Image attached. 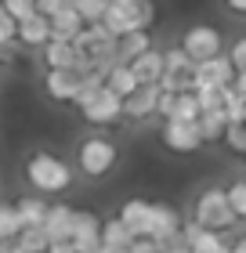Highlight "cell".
<instances>
[{
    "instance_id": "1",
    "label": "cell",
    "mask_w": 246,
    "mask_h": 253,
    "mask_svg": "<svg viewBox=\"0 0 246 253\" xmlns=\"http://www.w3.org/2000/svg\"><path fill=\"white\" fill-rule=\"evenodd\" d=\"M192 221H196L199 228H206V232H228L239 217L232 213L228 192L214 185V188L199 192V199H196V206H192Z\"/></svg>"
},
{
    "instance_id": "2",
    "label": "cell",
    "mask_w": 246,
    "mask_h": 253,
    "mask_svg": "<svg viewBox=\"0 0 246 253\" xmlns=\"http://www.w3.org/2000/svg\"><path fill=\"white\" fill-rule=\"evenodd\" d=\"M26 177H29V185L37 192H65L69 185H73V170H69V163H62V159L51 156V152L29 156Z\"/></svg>"
},
{
    "instance_id": "3",
    "label": "cell",
    "mask_w": 246,
    "mask_h": 253,
    "mask_svg": "<svg viewBox=\"0 0 246 253\" xmlns=\"http://www.w3.org/2000/svg\"><path fill=\"white\" fill-rule=\"evenodd\" d=\"M152 22H156V4L152 0H134V4H109L101 26L112 37H127L134 29H152Z\"/></svg>"
},
{
    "instance_id": "4",
    "label": "cell",
    "mask_w": 246,
    "mask_h": 253,
    "mask_svg": "<svg viewBox=\"0 0 246 253\" xmlns=\"http://www.w3.org/2000/svg\"><path fill=\"white\" fill-rule=\"evenodd\" d=\"M178 47L189 54L192 62H206V58H217V54H225V37H221L217 26H210V22H196L181 33Z\"/></svg>"
},
{
    "instance_id": "5",
    "label": "cell",
    "mask_w": 246,
    "mask_h": 253,
    "mask_svg": "<svg viewBox=\"0 0 246 253\" xmlns=\"http://www.w3.org/2000/svg\"><path fill=\"white\" fill-rule=\"evenodd\" d=\"M76 159H80V170H84L87 177H105V174L116 167L120 152H116V145L109 141V137L95 134V137H87V141H80Z\"/></svg>"
},
{
    "instance_id": "6",
    "label": "cell",
    "mask_w": 246,
    "mask_h": 253,
    "mask_svg": "<svg viewBox=\"0 0 246 253\" xmlns=\"http://www.w3.org/2000/svg\"><path fill=\"white\" fill-rule=\"evenodd\" d=\"M76 109H80V116H84L87 123H95V126H112V123L123 120V98L112 94L109 87H98L95 94L84 98Z\"/></svg>"
},
{
    "instance_id": "7",
    "label": "cell",
    "mask_w": 246,
    "mask_h": 253,
    "mask_svg": "<svg viewBox=\"0 0 246 253\" xmlns=\"http://www.w3.org/2000/svg\"><path fill=\"white\" fill-rule=\"evenodd\" d=\"M163 62H167L163 80H159L163 90H174V94H181V90H196V62L181 47H167V51H163Z\"/></svg>"
},
{
    "instance_id": "8",
    "label": "cell",
    "mask_w": 246,
    "mask_h": 253,
    "mask_svg": "<svg viewBox=\"0 0 246 253\" xmlns=\"http://www.w3.org/2000/svg\"><path fill=\"white\" fill-rule=\"evenodd\" d=\"M163 145L170 148V152H178V156H189L196 152V148H203V134H199V123H185V120H163Z\"/></svg>"
},
{
    "instance_id": "9",
    "label": "cell",
    "mask_w": 246,
    "mask_h": 253,
    "mask_svg": "<svg viewBox=\"0 0 246 253\" xmlns=\"http://www.w3.org/2000/svg\"><path fill=\"white\" fill-rule=\"evenodd\" d=\"M232 80H236V65H232L228 54L196 62V90L199 87H232Z\"/></svg>"
},
{
    "instance_id": "10",
    "label": "cell",
    "mask_w": 246,
    "mask_h": 253,
    "mask_svg": "<svg viewBox=\"0 0 246 253\" xmlns=\"http://www.w3.org/2000/svg\"><path fill=\"white\" fill-rule=\"evenodd\" d=\"M69 243H73L80 253H95V250L101 246V221H98V217L91 213V210H76Z\"/></svg>"
},
{
    "instance_id": "11",
    "label": "cell",
    "mask_w": 246,
    "mask_h": 253,
    "mask_svg": "<svg viewBox=\"0 0 246 253\" xmlns=\"http://www.w3.org/2000/svg\"><path fill=\"white\" fill-rule=\"evenodd\" d=\"M159 109V84H142L131 98H123V120H148Z\"/></svg>"
},
{
    "instance_id": "12",
    "label": "cell",
    "mask_w": 246,
    "mask_h": 253,
    "mask_svg": "<svg viewBox=\"0 0 246 253\" xmlns=\"http://www.w3.org/2000/svg\"><path fill=\"white\" fill-rule=\"evenodd\" d=\"M80 80H84V73H80V69H48L44 87H48V94H51L54 101H76Z\"/></svg>"
},
{
    "instance_id": "13",
    "label": "cell",
    "mask_w": 246,
    "mask_h": 253,
    "mask_svg": "<svg viewBox=\"0 0 246 253\" xmlns=\"http://www.w3.org/2000/svg\"><path fill=\"white\" fill-rule=\"evenodd\" d=\"M181 213L174 210L170 203H152V221H148V239H156V243H163V239L178 235L181 232Z\"/></svg>"
},
{
    "instance_id": "14",
    "label": "cell",
    "mask_w": 246,
    "mask_h": 253,
    "mask_svg": "<svg viewBox=\"0 0 246 253\" xmlns=\"http://www.w3.org/2000/svg\"><path fill=\"white\" fill-rule=\"evenodd\" d=\"M181 235L189 239L192 253H228V250H232L221 232H206V228H199L196 221H185V224H181Z\"/></svg>"
},
{
    "instance_id": "15",
    "label": "cell",
    "mask_w": 246,
    "mask_h": 253,
    "mask_svg": "<svg viewBox=\"0 0 246 253\" xmlns=\"http://www.w3.org/2000/svg\"><path fill=\"white\" fill-rule=\"evenodd\" d=\"M120 221L131 228V232L138 235V239H148V221H152V203L148 199H127L123 206H120Z\"/></svg>"
},
{
    "instance_id": "16",
    "label": "cell",
    "mask_w": 246,
    "mask_h": 253,
    "mask_svg": "<svg viewBox=\"0 0 246 253\" xmlns=\"http://www.w3.org/2000/svg\"><path fill=\"white\" fill-rule=\"evenodd\" d=\"M73 217H76V210H73V206H65V203H54L51 210H48L44 232H48L51 243H65V239L73 235Z\"/></svg>"
},
{
    "instance_id": "17",
    "label": "cell",
    "mask_w": 246,
    "mask_h": 253,
    "mask_svg": "<svg viewBox=\"0 0 246 253\" xmlns=\"http://www.w3.org/2000/svg\"><path fill=\"white\" fill-rule=\"evenodd\" d=\"M18 40L26 43V47H44V43L51 40V18L48 15H29L18 22Z\"/></svg>"
},
{
    "instance_id": "18",
    "label": "cell",
    "mask_w": 246,
    "mask_h": 253,
    "mask_svg": "<svg viewBox=\"0 0 246 253\" xmlns=\"http://www.w3.org/2000/svg\"><path fill=\"white\" fill-rule=\"evenodd\" d=\"M84 26L87 22L80 18V11L69 4V7H62L58 15H51V40H76L80 33H84Z\"/></svg>"
},
{
    "instance_id": "19",
    "label": "cell",
    "mask_w": 246,
    "mask_h": 253,
    "mask_svg": "<svg viewBox=\"0 0 246 253\" xmlns=\"http://www.w3.org/2000/svg\"><path fill=\"white\" fill-rule=\"evenodd\" d=\"M134 243H138V235L120 221V217H109V221H101V246H109V250H116V253H127Z\"/></svg>"
},
{
    "instance_id": "20",
    "label": "cell",
    "mask_w": 246,
    "mask_h": 253,
    "mask_svg": "<svg viewBox=\"0 0 246 253\" xmlns=\"http://www.w3.org/2000/svg\"><path fill=\"white\" fill-rule=\"evenodd\" d=\"M44 62H48V69H76L80 51L73 40H48L44 43Z\"/></svg>"
},
{
    "instance_id": "21",
    "label": "cell",
    "mask_w": 246,
    "mask_h": 253,
    "mask_svg": "<svg viewBox=\"0 0 246 253\" xmlns=\"http://www.w3.org/2000/svg\"><path fill=\"white\" fill-rule=\"evenodd\" d=\"M145 51H152V33L148 29H134V33H127V37L116 40V58L131 65L134 58H142Z\"/></svg>"
},
{
    "instance_id": "22",
    "label": "cell",
    "mask_w": 246,
    "mask_h": 253,
    "mask_svg": "<svg viewBox=\"0 0 246 253\" xmlns=\"http://www.w3.org/2000/svg\"><path fill=\"white\" fill-rule=\"evenodd\" d=\"M131 69H134L138 84H159V80H163V69H167V62H163V51L152 47V51L142 54V58H134Z\"/></svg>"
},
{
    "instance_id": "23",
    "label": "cell",
    "mask_w": 246,
    "mask_h": 253,
    "mask_svg": "<svg viewBox=\"0 0 246 253\" xmlns=\"http://www.w3.org/2000/svg\"><path fill=\"white\" fill-rule=\"evenodd\" d=\"M105 87L112 90V94H120V98H131L138 87V76H134V69L127 65V62H116L112 69H109V76H105Z\"/></svg>"
},
{
    "instance_id": "24",
    "label": "cell",
    "mask_w": 246,
    "mask_h": 253,
    "mask_svg": "<svg viewBox=\"0 0 246 253\" xmlns=\"http://www.w3.org/2000/svg\"><path fill=\"white\" fill-rule=\"evenodd\" d=\"M18 217H22V228H44V221H48V210L51 206L37 199V195H26V199H18Z\"/></svg>"
},
{
    "instance_id": "25",
    "label": "cell",
    "mask_w": 246,
    "mask_h": 253,
    "mask_svg": "<svg viewBox=\"0 0 246 253\" xmlns=\"http://www.w3.org/2000/svg\"><path fill=\"white\" fill-rule=\"evenodd\" d=\"M225 130H228L225 112H203V116H199V134H203V141H206V145L225 141Z\"/></svg>"
},
{
    "instance_id": "26",
    "label": "cell",
    "mask_w": 246,
    "mask_h": 253,
    "mask_svg": "<svg viewBox=\"0 0 246 253\" xmlns=\"http://www.w3.org/2000/svg\"><path fill=\"white\" fill-rule=\"evenodd\" d=\"M199 116H203V109H199V98H196V90H181V94H178V101H174V116H170V120L199 123Z\"/></svg>"
},
{
    "instance_id": "27",
    "label": "cell",
    "mask_w": 246,
    "mask_h": 253,
    "mask_svg": "<svg viewBox=\"0 0 246 253\" xmlns=\"http://www.w3.org/2000/svg\"><path fill=\"white\" fill-rule=\"evenodd\" d=\"M48 246H51V239H48L44 228H22L18 232V250L22 253H48Z\"/></svg>"
},
{
    "instance_id": "28",
    "label": "cell",
    "mask_w": 246,
    "mask_h": 253,
    "mask_svg": "<svg viewBox=\"0 0 246 253\" xmlns=\"http://www.w3.org/2000/svg\"><path fill=\"white\" fill-rule=\"evenodd\" d=\"M76 11H80V18L87 22V26H95V22L105 18V11H109V0H69Z\"/></svg>"
},
{
    "instance_id": "29",
    "label": "cell",
    "mask_w": 246,
    "mask_h": 253,
    "mask_svg": "<svg viewBox=\"0 0 246 253\" xmlns=\"http://www.w3.org/2000/svg\"><path fill=\"white\" fill-rule=\"evenodd\" d=\"M22 232V217H18V206H7L0 203V239H18Z\"/></svg>"
},
{
    "instance_id": "30",
    "label": "cell",
    "mask_w": 246,
    "mask_h": 253,
    "mask_svg": "<svg viewBox=\"0 0 246 253\" xmlns=\"http://www.w3.org/2000/svg\"><path fill=\"white\" fill-rule=\"evenodd\" d=\"M225 90L228 87H199L196 90L199 109H203V112H225Z\"/></svg>"
},
{
    "instance_id": "31",
    "label": "cell",
    "mask_w": 246,
    "mask_h": 253,
    "mask_svg": "<svg viewBox=\"0 0 246 253\" xmlns=\"http://www.w3.org/2000/svg\"><path fill=\"white\" fill-rule=\"evenodd\" d=\"M225 120L228 123H243L246 120V98L239 94V90H225Z\"/></svg>"
},
{
    "instance_id": "32",
    "label": "cell",
    "mask_w": 246,
    "mask_h": 253,
    "mask_svg": "<svg viewBox=\"0 0 246 253\" xmlns=\"http://www.w3.org/2000/svg\"><path fill=\"white\" fill-rule=\"evenodd\" d=\"M228 192V203H232V213L239 217V221H246V181H232V185L225 188Z\"/></svg>"
},
{
    "instance_id": "33",
    "label": "cell",
    "mask_w": 246,
    "mask_h": 253,
    "mask_svg": "<svg viewBox=\"0 0 246 253\" xmlns=\"http://www.w3.org/2000/svg\"><path fill=\"white\" fill-rule=\"evenodd\" d=\"M225 145H228L236 156H246V120H243V123H228V130H225Z\"/></svg>"
},
{
    "instance_id": "34",
    "label": "cell",
    "mask_w": 246,
    "mask_h": 253,
    "mask_svg": "<svg viewBox=\"0 0 246 253\" xmlns=\"http://www.w3.org/2000/svg\"><path fill=\"white\" fill-rule=\"evenodd\" d=\"M4 4V11L15 22H22V18H29V15H37V0H0Z\"/></svg>"
},
{
    "instance_id": "35",
    "label": "cell",
    "mask_w": 246,
    "mask_h": 253,
    "mask_svg": "<svg viewBox=\"0 0 246 253\" xmlns=\"http://www.w3.org/2000/svg\"><path fill=\"white\" fill-rule=\"evenodd\" d=\"M11 40H18V22L4 11V4H0V47H7Z\"/></svg>"
},
{
    "instance_id": "36",
    "label": "cell",
    "mask_w": 246,
    "mask_h": 253,
    "mask_svg": "<svg viewBox=\"0 0 246 253\" xmlns=\"http://www.w3.org/2000/svg\"><path fill=\"white\" fill-rule=\"evenodd\" d=\"M228 58H232V65H236V73H246V37H239L228 47Z\"/></svg>"
},
{
    "instance_id": "37",
    "label": "cell",
    "mask_w": 246,
    "mask_h": 253,
    "mask_svg": "<svg viewBox=\"0 0 246 253\" xmlns=\"http://www.w3.org/2000/svg\"><path fill=\"white\" fill-rule=\"evenodd\" d=\"M174 101H178V94H174V90H163V87H159V109H156V116L170 120V116H174Z\"/></svg>"
},
{
    "instance_id": "38",
    "label": "cell",
    "mask_w": 246,
    "mask_h": 253,
    "mask_svg": "<svg viewBox=\"0 0 246 253\" xmlns=\"http://www.w3.org/2000/svg\"><path fill=\"white\" fill-rule=\"evenodd\" d=\"M62 7H69V0H37V11H40V15H58V11H62Z\"/></svg>"
},
{
    "instance_id": "39",
    "label": "cell",
    "mask_w": 246,
    "mask_h": 253,
    "mask_svg": "<svg viewBox=\"0 0 246 253\" xmlns=\"http://www.w3.org/2000/svg\"><path fill=\"white\" fill-rule=\"evenodd\" d=\"M127 253H159V243H156V239H138Z\"/></svg>"
},
{
    "instance_id": "40",
    "label": "cell",
    "mask_w": 246,
    "mask_h": 253,
    "mask_svg": "<svg viewBox=\"0 0 246 253\" xmlns=\"http://www.w3.org/2000/svg\"><path fill=\"white\" fill-rule=\"evenodd\" d=\"M221 4H225V11H232V15L246 18V0H221Z\"/></svg>"
},
{
    "instance_id": "41",
    "label": "cell",
    "mask_w": 246,
    "mask_h": 253,
    "mask_svg": "<svg viewBox=\"0 0 246 253\" xmlns=\"http://www.w3.org/2000/svg\"><path fill=\"white\" fill-rule=\"evenodd\" d=\"M48 253H80V250L65 239V243H51V246H48Z\"/></svg>"
},
{
    "instance_id": "42",
    "label": "cell",
    "mask_w": 246,
    "mask_h": 253,
    "mask_svg": "<svg viewBox=\"0 0 246 253\" xmlns=\"http://www.w3.org/2000/svg\"><path fill=\"white\" fill-rule=\"evenodd\" d=\"M232 90H239V94L246 98V73H236V80H232Z\"/></svg>"
},
{
    "instance_id": "43",
    "label": "cell",
    "mask_w": 246,
    "mask_h": 253,
    "mask_svg": "<svg viewBox=\"0 0 246 253\" xmlns=\"http://www.w3.org/2000/svg\"><path fill=\"white\" fill-rule=\"evenodd\" d=\"M228 253H246V235L243 239H236V243H232V250Z\"/></svg>"
}]
</instances>
